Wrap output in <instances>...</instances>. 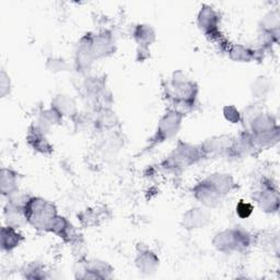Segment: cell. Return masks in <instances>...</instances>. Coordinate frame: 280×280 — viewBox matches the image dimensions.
I'll return each mask as SVG.
<instances>
[{
	"label": "cell",
	"instance_id": "cell-1",
	"mask_svg": "<svg viewBox=\"0 0 280 280\" xmlns=\"http://www.w3.org/2000/svg\"><path fill=\"white\" fill-rule=\"evenodd\" d=\"M21 240V236L16 231L14 227L4 228L2 231V244L4 250H12L19 245Z\"/></svg>",
	"mask_w": 280,
	"mask_h": 280
},
{
	"label": "cell",
	"instance_id": "cell-2",
	"mask_svg": "<svg viewBox=\"0 0 280 280\" xmlns=\"http://www.w3.org/2000/svg\"><path fill=\"white\" fill-rule=\"evenodd\" d=\"M16 176L15 174L9 170L2 171V192L3 194H14L16 190Z\"/></svg>",
	"mask_w": 280,
	"mask_h": 280
},
{
	"label": "cell",
	"instance_id": "cell-3",
	"mask_svg": "<svg viewBox=\"0 0 280 280\" xmlns=\"http://www.w3.org/2000/svg\"><path fill=\"white\" fill-rule=\"evenodd\" d=\"M165 122H166V121H165ZM166 124H167V129H169L171 124H170V123H166ZM161 128H162V129H163V128H164V129H166V127H164V126H162V125H161Z\"/></svg>",
	"mask_w": 280,
	"mask_h": 280
}]
</instances>
